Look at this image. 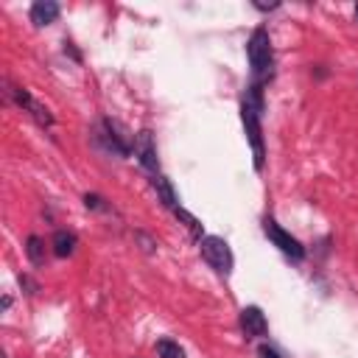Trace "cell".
Here are the masks:
<instances>
[{
	"instance_id": "obj_12",
	"label": "cell",
	"mask_w": 358,
	"mask_h": 358,
	"mask_svg": "<svg viewBox=\"0 0 358 358\" xmlns=\"http://www.w3.org/2000/svg\"><path fill=\"white\" fill-rule=\"evenodd\" d=\"M157 355H159V358H185L182 347H179L173 338H159V341H157Z\"/></svg>"
},
{
	"instance_id": "obj_6",
	"label": "cell",
	"mask_w": 358,
	"mask_h": 358,
	"mask_svg": "<svg viewBox=\"0 0 358 358\" xmlns=\"http://www.w3.org/2000/svg\"><path fill=\"white\" fill-rule=\"evenodd\" d=\"M241 327H243V333H246V336L257 338V336H266L268 322H266V316H263V310H260V308L249 305V308H243V310H241Z\"/></svg>"
},
{
	"instance_id": "obj_7",
	"label": "cell",
	"mask_w": 358,
	"mask_h": 358,
	"mask_svg": "<svg viewBox=\"0 0 358 358\" xmlns=\"http://www.w3.org/2000/svg\"><path fill=\"white\" fill-rule=\"evenodd\" d=\"M8 92H11V95H14V101H17L22 109H28V112H31V115H34V117L42 123V126H50V123H53V115H50V112H48L42 103H36V101H34V98H31L25 90H8Z\"/></svg>"
},
{
	"instance_id": "obj_8",
	"label": "cell",
	"mask_w": 358,
	"mask_h": 358,
	"mask_svg": "<svg viewBox=\"0 0 358 358\" xmlns=\"http://www.w3.org/2000/svg\"><path fill=\"white\" fill-rule=\"evenodd\" d=\"M56 17H59V3H53V0H36L31 6L34 25H50V22H56Z\"/></svg>"
},
{
	"instance_id": "obj_14",
	"label": "cell",
	"mask_w": 358,
	"mask_h": 358,
	"mask_svg": "<svg viewBox=\"0 0 358 358\" xmlns=\"http://www.w3.org/2000/svg\"><path fill=\"white\" fill-rule=\"evenodd\" d=\"M84 204H87V207H92V210H101V207H103V199H101V196H95V193H87V196H84Z\"/></svg>"
},
{
	"instance_id": "obj_17",
	"label": "cell",
	"mask_w": 358,
	"mask_h": 358,
	"mask_svg": "<svg viewBox=\"0 0 358 358\" xmlns=\"http://www.w3.org/2000/svg\"><path fill=\"white\" fill-rule=\"evenodd\" d=\"M355 20H358V6H355Z\"/></svg>"
},
{
	"instance_id": "obj_11",
	"label": "cell",
	"mask_w": 358,
	"mask_h": 358,
	"mask_svg": "<svg viewBox=\"0 0 358 358\" xmlns=\"http://www.w3.org/2000/svg\"><path fill=\"white\" fill-rule=\"evenodd\" d=\"M25 252H28V260H31L34 266H42V263H45V243H42V238L31 235V238H28Z\"/></svg>"
},
{
	"instance_id": "obj_4",
	"label": "cell",
	"mask_w": 358,
	"mask_h": 358,
	"mask_svg": "<svg viewBox=\"0 0 358 358\" xmlns=\"http://www.w3.org/2000/svg\"><path fill=\"white\" fill-rule=\"evenodd\" d=\"M263 229H266V235L271 238V243H274V246H280V252H285V255H288V257H294V260H302V257H305L302 243H299L294 235H288L282 227H277V221L266 218V221H263Z\"/></svg>"
},
{
	"instance_id": "obj_15",
	"label": "cell",
	"mask_w": 358,
	"mask_h": 358,
	"mask_svg": "<svg viewBox=\"0 0 358 358\" xmlns=\"http://www.w3.org/2000/svg\"><path fill=\"white\" fill-rule=\"evenodd\" d=\"M257 352H260V358H280V355H277V350H274V347H268V344H260V350H257Z\"/></svg>"
},
{
	"instance_id": "obj_16",
	"label": "cell",
	"mask_w": 358,
	"mask_h": 358,
	"mask_svg": "<svg viewBox=\"0 0 358 358\" xmlns=\"http://www.w3.org/2000/svg\"><path fill=\"white\" fill-rule=\"evenodd\" d=\"M260 11H266V8H277V3H255Z\"/></svg>"
},
{
	"instance_id": "obj_5",
	"label": "cell",
	"mask_w": 358,
	"mask_h": 358,
	"mask_svg": "<svg viewBox=\"0 0 358 358\" xmlns=\"http://www.w3.org/2000/svg\"><path fill=\"white\" fill-rule=\"evenodd\" d=\"M134 154H137V159H140V165H143V168L157 171L159 159H157V145H154V137H151V131H148V129L137 131V137H134Z\"/></svg>"
},
{
	"instance_id": "obj_2",
	"label": "cell",
	"mask_w": 358,
	"mask_h": 358,
	"mask_svg": "<svg viewBox=\"0 0 358 358\" xmlns=\"http://www.w3.org/2000/svg\"><path fill=\"white\" fill-rule=\"evenodd\" d=\"M199 249H201V257L218 271V274H229L232 271V252H229V243L218 235H204L199 241Z\"/></svg>"
},
{
	"instance_id": "obj_1",
	"label": "cell",
	"mask_w": 358,
	"mask_h": 358,
	"mask_svg": "<svg viewBox=\"0 0 358 358\" xmlns=\"http://www.w3.org/2000/svg\"><path fill=\"white\" fill-rule=\"evenodd\" d=\"M249 53V64L257 81H266L271 76V42H268V31L266 28H255L246 45Z\"/></svg>"
},
{
	"instance_id": "obj_10",
	"label": "cell",
	"mask_w": 358,
	"mask_h": 358,
	"mask_svg": "<svg viewBox=\"0 0 358 358\" xmlns=\"http://www.w3.org/2000/svg\"><path fill=\"white\" fill-rule=\"evenodd\" d=\"M154 190H157V196H159V201H162L165 207H171V210H176V193H173V187H171V182H168V176H162V173H157V176H154Z\"/></svg>"
},
{
	"instance_id": "obj_3",
	"label": "cell",
	"mask_w": 358,
	"mask_h": 358,
	"mask_svg": "<svg viewBox=\"0 0 358 358\" xmlns=\"http://www.w3.org/2000/svg\"><path fill=\"white\" fill-rule=\"evenodd\" d=\"M260 112L243 98V103H241V120H243V129H246V137H249V143H252V151H255V168L260 171L263 168V134H260V117H257Z\"/></svg>"
},
{
	"instance_id": "obj_9",
	"label": "cell",
	"mask_w": 358,
	"mask_h": 358,
	"mask_svg": "<svg viewBox=\"0 0 358 358\" xmlns=\"http://www.w3.org/2000/svg\"><path fill=\"white\" fill-rule=\"evenodd\" d=\"M50 243H53V255H56V257H70V255L76 252V243H78V241H76L73 232H67V229H56Z\"/></svg>"
},
{
	"instance_id": "obj_13",
	"label": "cell",
	"mask_w": 358,
	"mask_h": 358,
	"mask_svg": "<svg viewBox=\"0 0 358 358\" xmlns=\"http://www.w3.org/2000/svg\"><path fill=\"white\" fill-rule=\"evenodd\" d=\"M173 215H176V218H179V221H182V224L190 229V235H193V238H199V241H201V224H199V221H196V218H193L187 210L176 207V210H173Z\"/></svg>"
}]
</instances>
